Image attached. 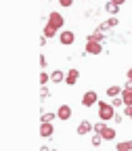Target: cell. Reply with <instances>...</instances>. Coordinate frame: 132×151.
<instances>
[{"instance_id": "1", "label": "cell", "mask_w": 132, "mask_h": 151, "mask_svg": "<svg viewBox=\"0 0 132 151\" xmlns=\"http://www.w3.org/2000/svg\"><path fill=\"white\" fill-rule=\"evenodd\" d=\"M97 105H99V118H101L103 122H107V120H111V118H116V107H113L111 103L99 101Z\"/></svg>"}, {"instance_id": "2", "label": "cell", "mask_w": 132, "mask_h": 151, "mask_svg": "<svg viewBox=\"0 0 132 151\" xmlns=\"http://www.w3.org/2000/svg\"><path fill=\"white\" fill-rule=\"evenodd\" d=\"M86 52L88 55H101L103 52V44L99 40H94L92 36H88V42H86Z\"/></svg>"}, {"instance_id": "3", "label": "cell", "mask_w": 132, "mask_h": 151, "mask_svg": "<svg viewBox=\"0 0 132 151\" xmlns=\"http://www.w3.org/2000/svg\"><path fill=\"white\" fill-rule=\"evenodd\" d=\"M48 23H50L52 27H57V29H61V27L65 25V19H63V15H61V13L52 11V13L48 15Z\"/></svg>"}, {"instance_id": "4", "label": "cell", "mask_w": 132, "mask_h": 151, "mask_svg": "<svg viewBox=\"0 0 132 151\" xmlns=\"http://www.w3.org/2000/svg\"><path fill=\"white\" fill-rule=\"evenodd\" d=\"M94 103H99V99H97V92H94V90L84 92V97H82V105H84V107H92Z\"/></svg>"}, {"instance_id": "5", "label": "cell", "mask_w": 132, "mask_h": 151, "mask_svg": "<svg viewBox=\"0 0 132 151\" xmlns=\"http://www.w3.org/2000/svg\"><path fill=\"white\" fill-rule=\"evenodd\" d=\"M59 40H61V44L69 46V44H73V40H75V34H73V32H69V29H63V32H61V36H59Z\"/></svg>"}, {"instance_id": "6", "label": "cell", "mask_w": 132, "mask_h": 151, "mask_svg": "<svg viewBox=\"0 0 132 151\" xmlns=\"http://www.w3.org/2000/svg\"><path fill=\"white\" fill-rule=\"evenodd\" d=\"M52 132H55L52 124H50V122H42V126H40V137H42V139H50Z\"/></svg>"}, {"instance_id": "7", "label": "cell", "mask_w": 132, "mask_h": 151, "mask_svg": "<svg viewBox=\"0 0 132 151\" xmlns=\"http://www.w3.org/2000/svg\"><path fill=\"white\" fill-rule=\"evenodd\" d=\"M57 118L63 120V122H67V120L71 118V107H69V105H61L59 111H57Z\"/></svg>"}, {"instance_id": "8", "label": "cell", "mask_w": 132, "mask_h": 151, "mask_svg": "<svg viewBox=\"0 0 132 151\" xmlns=\"http://www.w3.org/2000/svg\"><path fill=\"white\" fill-rule=\"evenodd\" d=\"M99 134L103 137V141H113V139H116V128H111V126H103V130L99 132Z\"/></svg>"}, {"instance_id": "9", "label": "cell", "mask_w": 132, "mask_h": 151, "mask_svg": "<svg viewBox=\"0 0 132 151\" xmlns=\"http://www.w3.org/2000/svg\"><path fill=\"white\" fill-rule=\"evenodd\" d=\"M92 128H94V126H92V124H90L88 120H82V122L78 124V128H75V130H78V134L82 137V134H88V132H90Z\"/></svg>"}, {"instance_id": "10", "label": "cell", "mask_w": 132, "mask_h": 151, "mask_svg": "<svg viewBox=\"0 0 132 151\" xmlns=\"http://www.w3.org/2000/svg\"><path fill=\"white\" fill-rule=\"evenodd\" d=\"M122 99H124V105H126V107L132 105V84H128V86L122 90Z\"/></svg>"}, {"instance_id": "11", "label": "cell", "mask_w": 132, "mask_h": 151, "mask_svg": "<svg viewBox=\"0 0 132 151\" xmlns=\"http://www.w3.org/2000/svg\"><path fill=\"white\" fill-rule=\"evenodd\" d=\"M78 76H80V71H78V69H69V71H67V76H65V82H67L69 86H73L75 82H78Z\"/></svg>"}, {"instance_id": "12", "label": "cell", "mask_w": 132, "mask_h": 151, "mask_svg": "<svg viewBox=\"0 0 132 151\" xmlns=\"http://www.w3.org/2000/svg\"><path fill=\"white\" fill-rule=\"evenodd\" d=\"M65 76H67V73H63L61 69H55V71L50 73V80H52V82H63Z\"/></svg>"}, {"instance_id": "13", "label": "cell", "mask_w": 132, "mask_h": 151, "mask_svg": "<svg viewBox=\"0 0 132 151\" xmlns=\"http://www.w3.org/2000/svg\"><path fill=\"white\" fill-rule=\"evenodd\" d=\"M122 90H124L122 86H109V88H107V97H111V99H113V97H120Z\"/></svg>"}, {"instance_id": "14", "label": "cell", "mask_w": 132, "mask_h": 151, "mask_svg": "<svg viewBox=\"0 0 132 151\" xmlns=\"http://www.w3.org/2000/svg\"><path fill=\"white\" fill-rule=\"evenodd\" d=\"M116 25H118V19L113 17V19H107L105 23H101V25H99V29L103 32V29H111V27H116Z\"/></svg>"}, {"instance_id": "15", "label": "cell", "mask_w": 132, "mask_h": 151, "mask_svg": "<svg viewBox=\"0 0 132 151\" xmlns=\"http://www.w3.org/2000/svg\"><path fill=\"white\" fill-rule=\"evenodd\" d=\"M105 11H107V13H111V15H116V13L120 11V6H118L116 2H111V0H109V2L105 4Z\"/></svg>"}, {"instance_id": "16", "label": "cell", "mask_w": 132, "mask_h": 151, "mask_svg": "<svg viewBox=\"0 0 132 151\" xmlns=\"http://www.w3.org/2000/svg\"><path fill=\"white\" fill-rule=\"evenodd\" d=\"M118 151H132V141H124V143H118L116 147Z\"/></svg>"}, {"instance_id": "17", "label": "cell", "mask_w": 132, "mask_h": 151, "mask_svg": "<svg viewBox=\"0 0 132 151\" xmlns=\"http://www.w3.org/2000/svg\"><path fill=\"white\" fill-rule=\"evenodd\" d=\"M55 34H57V27H52L50 23H46V25H44V36H46V38H52Z\"/></svg>"}, {"instance_id": "18", "label": "cell", "mask_w": 132, "mask_h": 151, "mask_svg": "<svg viewBox=\"0 0 132 151\" xmlns=\"http://www.w3.org/2000/svg\"><path fill=\"white\" fill-rule=\"evenodd\" d=\"M101 143H103V137L99 134V132H94V137H92V145H94V147H99Z\"/></svg>"}, {"instance_id": "19", "label": "cell", "mask_w": 132, "mask_h": 151, "mask_svg": "<svg viewBox=\"0 0 132 151\" xmlns=\"http://www.w3.org/2000/svg\"><path fill=\"white\" fill-rule=\"evenodd\" d=\"M48 80H50V73H46V71H42V73H40V84L44 86V84H46Z\"/></svg>"}, {"instance_id": "20", "label": "cell", "mask_w": 132, "mask_h": 151, "mask_svg": "<svg viewBox=\"0 0 132 151\" xmlns=\"http://www.w3.org/2000/svg\"><path fill=\"white\" fill-rule=\"evenodd\" d=\"M92 38H94V40H99V42H103V32H101V29H97V32L92 34Z\"/></svg>"}, {"instance_id": "21", "label": "cell", "mask_w": 132, "mask_h": 151, "mask_svg": "<svg viewBox=\"0 0 132 151\" xmlns=\"http://www.w3.org/2000/svg\"><path fill=\"white\" fill-rule=\"evenodd\" d=\"M52 118H55V113H44V116H42V122H52Z\"/></svg>"}, {"instance_id": "22", "label": "cell", "mask_w": 132, "mask_h": 151, "mask_svg": "<svg viewBox=\"0 0 132 151\" xmlns=\"http://www.w3.org/2000/svg\"><path fill=\"white\" fill-rule=\"evenodd\" d=\"M59 4L67 9V6H71V4H73V0H59Z\"/></svg>"}, {"instance_id": "23", "label": "cell", "mask_w": 132, "mask_h": 151, "mask_svg": "<svg viewBox=\"0 0 132 151\" xmlns=\"http://www.w3.org/2000/svg\"><path fill=\"white\" fill-rule=\"evenodd\" d=\"M124 116H126V118H130V120H132V105H130V107H126V109H124Z\"/></svg>"}, {"instance_id": "24", "label": "cell", "mask_w": 132, "mask_h": 151, "mask_svg": "<svg viewBox=\"0 0 132 151\" xmlns=\"http://www.w3.org/2000/svg\"><path fill=\"white\" fill-rule=\"evenodd\" d=\"M103 126H105V124H103V122H99V124H94V128H92V130H94V132H101V130H103Z\"/></svg>"}, {"instance_id": "25", "label": "cell", "mask_w": 132, "mask_h": 151, "mask_svg": "<svg viewBox=\"0 0 132 151\" xmlns=\"http://www.w3.org/2000/svg\"><path fill=\"white\" fill-rule=\"evenodd\" d=\"M40 92H42V99H46V97H48V94H50V92H48V88H46V86H42V90H40Z\"/></svg>"}, {"instance_id": "26", "label": "cell", "mask_w": 132, "mask_h": 151, "mask_svg": "<svg viewBox=\"0 0 132 151\" xmlns=\"http://www.w3.org/2000/svg\"><path fill=\"white\" fill-rule=\"evenodd\" d=\"M40 67H46V57L40 55Z\"/></svg>"}, {"instance_id": "27", "label": "cell", "mask_w": 132, "mask_h": 151, "mask_svg": "<svg viewBox=\"0 0 132 151\" xmlns=\"http://www.w3.org/2000/svg\"><path fill=\"white\" fill-rule=\"evenodd\" d=\"M126 78H128V84H132V67L128 69V73H126Z\"/></svg>"}, {"instance_id": "28", "label": "cell", "mask_w": 132, "mask_h": 151, "mask_svg": "<svg viewBox=\"0 0 132 151\" xmlns=\"http://www.w3.org/2000/svg\"><path fill=\"white\" fill-rule=\"evenodd\" d=\"M111 2H116V4L120 6V4H124V2H126V0H111Z\"/></svg>"}, {"instance_id": "29", "label": "cell", "mask_w": 132, "mask_h": 151, "mask_svg": "<svg viewBox=\"0 0 132 151\" xmlns=\"http://www.w3.org/2000/svg\"><path fill=\"white\" fill-rule=\"evenodd\" d=\"M40 151H50V149H46V147H40Z\"/></svg>"}, {"instance_id": "30", "label": "cell", "mask_w": 132, "mask_h": 151, "mask_svg": "<svg viewBox=\"0 0 132 151\" xmlns=\"http://www.w3.org/2000/svg\"><path fill=\"white\" fill-rule=\"evenodd\" d=\"M52 151H57V149H52Z\"/></svg>"}]
</instances>
